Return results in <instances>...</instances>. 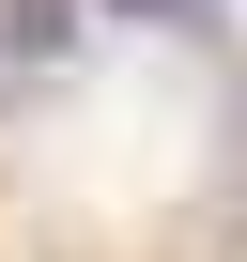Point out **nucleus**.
Returning <instances> with one entry per match:
<instances>
[{
    "mask_svg": "<svg viewBox=\"0 0 247 262\" xmlns=\"http://www.w3.org/2000/svg\"><path fill=\"white\" fill-rule=\"evenodd\" d=\"M77 31H93L77 0H0V108H16L31 77H62V62H77Z\"/></svg>",
    "mask_w": 247,
    "mask_h": 262,
    "instance_id": "1",
    "label": "nucleus"
},
{
    "mask_svg": "<svg viewBox=\"0 0 247 262\" xmlns=\"http://www.w3.org/2000/svg\"><path fill=\"white\" fill-rule=\"evenodd\" d=\"M108 16H170V0H108Z\"/></svg>",
    "mask_w": 247,
    "mask_h": 262,
    "instance_id": "2",
    "label": "nucleus"
}]
</instances>
